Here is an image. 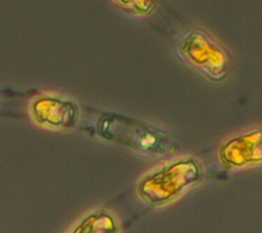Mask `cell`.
<instances>
[{
	"label": "cell",
	"mask_w": 262,
	"mask_h": 233,
	"mask_svg": "<svg viewBox=\"0 0 262 233\" xmlns=\"http://www.w3.org/2000/svg\"><path fill=\"white\" fill-rule=\"evenodd\" d=\"M96 129L104 140L146 155H162L170 147V139L164 130L118 112H103L97 120Z\"/></svg>",
	"instance_id": "cell-2"
},
{
	"label": "cell",
	"mask_w": 262,
	"mask_h": 233,
	"mask_svg": "<svg viewBox=\"0 0 262 233\" xmlns=\"http://www.w3.org/2000/svg\"><path fill=\"white\" fill-rule=\"evenodd\" d=\"M177 53L211 81H221L228 74L230 56L227 50L202 29L185 32L177 43Z\"/></svg>",
	"instance_id": "cell-3"
},
{
	"label": "cell",
	"mask_w": 262,
	"mask_h": 233,
	"mask_svg": "<svg viewBox=\"0 0 262 233\" xmlns=\"http://www.w3.org/2000/svg\"><path fill=\"white\" fill-rule=\"evenodd\" d=\"M30 112L35 123L52 130L74 129L80 118V108L75 101L51 94L35 97Z\"/></svg>",
	"instance_id": "cell-4"
},
{
	"label": "cell",
	"mask_w": 262,
	"mask_h": 233,
	"mask_svg": "<svg viewBox=\"0 0 262 233\" xmlns=\"http://www.w3.org/2000/svg\"><path fill=\"white\" fill-rule=\"evenodd\" d=\"M125 11L137 15L146 16L156 9L158 0H114Z\"/></svg>",
	"instance_id": "cell-7"
},
{
	"label": "cell",
	"mask_w": 262,
	"mask_h": 233,
	"mask_svg": "<svg viewBox=\"0 0 262 233\" xmlns=\"http://www.w3.org/2000/svg\"><path fill=\"white\" fill-rule=\"evenodd\" d=\"M219 158L227 168H237L262 160V131H253L224 142Z\"/></svg>",
	"instance_id": "cell-5"
},
{
	"label": "cell",
	"mask_w": 262,
	"mask_h": 233,
	"mask_svg": "<svg viewBox=\"0 0 262 233\" xmlns=\"http://www.w3.org/2000/svg\"><path fill=\"white\" fill-rule=\"evenodd\" d=\"M118 222L107 211L99 209L85 216L71 233H117Z\"/></svg>",
	"instance_id": "cell-6"
},
{
	"label": "cell",
	"mask_w": 262,
	"mask_h": 233,
	"mask_svg": "<svg viewBox=\"0 0 262 233\" xmlns=\"http://www.w3.org/2000/svg\"><path fill=\"white\" fill-rule=\"evenodd\" d=\"M204 176L201 162L191 156L176 158L143 176L137 184L138 195L148 204L160 206L178 198Z\"/></svg>",
	"instance_id": "cell-1"
}]
</instances>
